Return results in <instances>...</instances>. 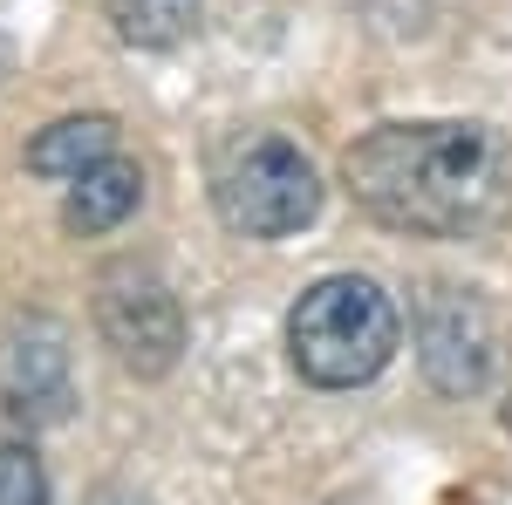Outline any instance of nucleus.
<instances>
[{
	"mask_svg": "<svg viewBox=\"0 0 512 505\" xmlns=\"http://www.w3.org/2000/svg\"><path fill=\"white\" fill-rule=\"evenodd\" d=\"M342 185L396 233L478 239L512 219V137L492 123H383L349 144Z\"/></svg>",
	"mask_w": 512,
	"mask_h": 505,
	"instance_id": "obj_1",
	"label": "nucleus"
},
{
	"mask_svg": "<svg viewBox=\"0 0 512 505\" xmlns=\"http://www.w3.org/2000/svg\"><path fill=\"white\" fill-rule=\"evenodd\" d=\"M396 335H403V321H396L390 294L362 273L315 280L287 314V355H294L301 383L315 389H355L383 376L396 355Z\"/></svg>",
	"mask_w": 512,
	"mask_h": 505,
	"instance_id": "obj_2",
	"label": "nucleus"
},
{
	"mask_svg": "<svg viewBox=\"0 0 512 505\" xmlns=\"http://www.w3.org/2000/svg\"><path fill=\"white\" fill-rule=\"evenodd\" d=\"M212 205L246 239H287L321 212V178L301 144L253 130L212 157Z\"/></svg>",
	"mask_w": 512,
	"mask_h": 505,
	"instance_id": "obj_3",
	"label": "nucleus"
},
{
	"mask_svg": "<svg viewBox=\"0 0 512 505\" xmlns=\"http://www.w3.org/2000/svg\"><path fill=\"white\" fill-rule=\"evenodd\" d=\"M96 328L130 376H164L185 349V314L151 267H110L96 287Z\"/></svg>",
	"mask_w": 512,
	"mask_h": 505,
	"instance_id": "obj_4",
	"label": "nucleus"
},
{
	"mask_svg": "<svg viewBox=\"0 0 512 505\" xmlns=\"http://www.w3.org/2000/svg\"><path fill=\"white\" fill-rule=\"evenodd\" d=\"M76 403L69 328L55 314H14L0 335V410L14 424H62Z\"/></svg>",
	"mask_w": 512,
	"mask_h": 505,
	"instance_id": "obj_5",
	"label": "nucleus"
},
{
	"mask_svg": "<svg viewBox=\"0 0 512 505\" xmlns=\"http://www.w3.org/2000/svg\"><path fill=\"white\" fill-rule=\"evenodd\" d=\"M424 369L437 389H478L492 369V321L465 294H437L424 314Z\"/></svg>",
	"mask_w": 512,
	"mask_h": 505,
	"instance_id": "obj_6",
	"label": "nucleus"
},
{
	"mask_svg": "<svg viewBox=\"0 0 512 505\" xmlns=\"http://www.w3.org/2000/svg\"><path fill=\"white\" fill-rule=\"evenodd\" d=\"M137 198H144V171L130 164V157H103V164H89L82 178H69V198H62V226L69 233H110L123 226L130 212H137Z\"/></svg>",
	"mask_w": 512,
	"mask_h": 505,
	"instance_id": "obj_7",
	"label": "nucleus"
},
{
	"mask_svg": "<svg viewBox=\"0 0 512 505\" xmlns=\"http://www.w3.org/2000/svg\"><path fill=\"white\" fill-rule=\"evenodd\" d=\"M110 151H117V123L110 117H62L28 144V171L69 185V178H82L89 164H103Z\"/></svg>",
	"mask_w": 512,
	"mask_h": 505,
	"instance_id": "obj_8",
	"label": "nucleus"
},
{
	"mask_svg": "<svg viewBox=\"0 0 512 505\" xmlns=\"http://www.w3.org/2000/svg\"><path fill=\"white\" fill-rule=\"evenodd\" d=\"M103 7L130 48H178L198 28V0H103Z\"/></svg>",
	"mask_w": 512,
	"mask_h": 505,
	"instance_id": "obj_9",
	"label": "nucleus"
},
{
	"mask_svg": "<svg viewBox=\"0 0 512 505\" xmlns=\"http://www.w3.org/2000/svg\"><path fill=\"white\" fill-rule=\"evenodd\" d=\"M0 505H48V471L21 437H0Z\"/></svg>",
	"mask_w": 512,
	"mask_h": 505,
	"instance_id": "obj_10",
	"label": "nucleus"
},
{
	"mask_svg": "<svg viewBox=\"0 0 512 505\" xmlns=\"http://www.w3.org/2000/svg\"><path fill=\"white\" fill-rule=\"evenodd\" d=\"M89 505H137V499H130L123 485H103V492H96V499H89Z\"/></svg>",
	"mask_w": 512,
	"mask_h": 505,
	"instance_id": "obj_11",
	"label": "nucleus"
},
{
	"mask_svg": "<svg viewBox=\"0 0 512 505\" xmlns=\"http://www.w3.org/2000/svg\"><path fill=\"white\" fill-rule=\"evenodd\" d=\"M506 430H512V403H506Z\"/></svg>",
	"mask_w": 512,
	"mask_h": 505,
	"instance_id": "obj_12",
	"label": "nucleus"
}]
</instances>
